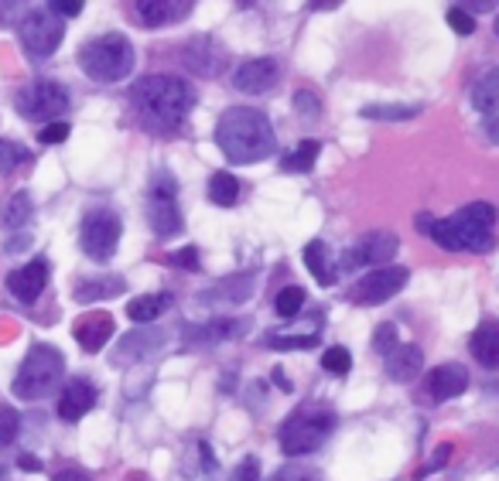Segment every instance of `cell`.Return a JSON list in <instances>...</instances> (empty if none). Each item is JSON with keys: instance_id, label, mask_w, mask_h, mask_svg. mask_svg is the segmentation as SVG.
Returning a JSON list of instances; mask_svg holds the SVG:
<instances>
[{"instance_id": "obj_9", "label": "cell", "mask_w": 499, "mask_h": 481, "mask_svg": "<svg viewBox=\"0 0 499 481\" xmlns=\"http://www.w3.org/2000/svg\"><path fill=\"white\" fill-rule=\"evenodd\" d=\"M123 235V222L113 208H92L90 215L82 219V249L86 256H92L96 263H106L113 253H117V243Z\"/></svg>"}, {"instance_id": "obj_28", "label": "cell", "mask_w": 499, "mask_h": 481, "mask_svg": "<svg viewBox=\"0 0 499 481\" xmlns=\"http://www.w3.org/2000/svg\"><path fill=\"white\" fill-rule=\"evenodd\" d=\"M253 290H257V280L250 274H239V277H229V280H223V284L216 287V290H209L202 300H216V298H226L229 304H243V300L253 298Z\"/></svg>"}, {"instance_id": "obj_21", "label": "cell", "mask_w": 499, "mask_h": 481, "mask_svg": "<svg viewBox=\"0 0 499 481\" xmlns=\"http://www.w3.org/2000/svg\"><path fill=\"white\" fill-rule=\"evenodd\" d=\"M137 17L141 25L147 27H165V25H175V21H185L192 14V0H137Z\"/></svg>"}, {"instance_id": "obj_38", "label": "cell", "mask_w": 499, "mask_h": 481, "mask_svg": "<svg viewBox=\"0 0 499 481\" xmlns=\"http://www.w3.org/2000/svg\"><path fill=\"white\" fill-rule=\"evenodd\" d=\"M17 430H21V413L14 410H0V447L17 441Z\"/></svg>"}, {"instance_id": "obj_30", "label": "cell", "mask_w": 499, "mask_h": 481, "mask_svg": "<svg viewBox=\"0 0 499 481\" xmlns=\"http://www.w3.org/2000/svg\"><path fill=\"white\" fill-rule=\"evenodd\" d=\"M237 198H239V182L229 174V171H216L209 178V202L212 205H219V208H229V205H237Z\"/></svg>"}, {"instance_id": "obj_26", "label": "cell", "mask_w": 499, "mask_h": 481, "mask_svg": "<svg viewBox=\"0 0 499 481\" xmlns=\"http://www.w3.org/2000/svg\"><path fill=\"white\" fill-rule=\"evenodd\" d=\"M318 341H322L318 328H304V331H267L263 345L277 351H294V349H315Z\"/></svg>"}, {"instance_id": "obj_16", "label": "cell", "mask_w": 499, "mask_h": 481, "mask_svg": "<svg viewBox=\"0 0 499 481\" xmlns=\"http://www.w3.org/2000/svg\"><path fill=\"white\" fill-rule=\"evenodd\" d=\"M250 328V321L243 318H212L206 325H185V345L196 349V345H219V341L239 339L243 331Z\"/></svg>"}, {"instance_id": "obj_51", "label": "cell", "mask_w": 499, "mask_h": 481, "mask_svg": "<svg viewBox=\"0 0 499 481\" xmlns=\"http://www.w3.org/2000/svg\"><path fill=\"white\" fill-rule=\"evenodd\" d=\"M271 379H274V382H277V386H281V390H284V392H291V379L284 376L281 369H274V376H271Z\"/></svg>"}, {"instance_id": "obj_4", "label": "cell", "mask_w": 499, "mask_h": 481, "mask_svg": "<svg viewBox=\"0 0 499 481\" xmlns=\"http://www.w3.org/2000/svg\"><path fill=\"white\" fill-rule=\"evenodd\" d=\"M335 430V410L329 403H304L281 423V451L288 457H302L318 451Z\"/></svg>"}, {"instance_id": "obj_43", "label": "cell", "mask_w": 499, "mask_h": 481, "mask_svg": "<svg viewBox=\"0 0 499 481\" xmlns=\"http://www.w3.org/2000/svg\"><path fill=\"white\" fill-rule=\"evenodd\" d=\"M233 481H260V461L257 457H243Z\"/></svg>"}, {"instance_id": "obj_44", "label": "cell", "mask_w": 499, "mask_h": 481, "mask_svg": "<svg viewBox=\"0 0 499 481\" xmlns=\"http://www.w3.org/2000/svg\"><path fill=\"white\" fill-rule=\"evenodd\" d=\"M66 137H69V123H66V120H58V123H48V127L41 131V143H48V147H52V143H62Z\"/></svg>"}, {"instance_id": "obj_34", "label": "cell", "mask_w": 499, "mask_h": 481, "mask_svg": "<svg viewBox=\"0 0 499 481\" xmlns=\"http://www.w3.org/2000/svg\"><path fill=\"white\" fill-rule=\"evenodd\" d=\"M304 290L302 287H284V290H281V294H277L274 298V311L281 314V318H298V314H302V308H304Z\"/></svg>"}, {"instance_id": "obj_8", "label": "cell", "mask_w": 499, "mask_h": 481, "mask_svg": "<svg viewBox=\"0 0 499 481\" xmlns=\"http://www.w3.org/2000/svg\"><path fill=\"white\" fill-rule=\"evenodd\" d=\"M147 222L154 235L168 239V235H178L185 229L182 208H178V182L171 171H158L151 178V188H147Z\"/></svg>"}, {"instance_id": "obj_35", "label": "cell", "mask_w": 499, "mask_h": 481, "mask_svg": "<svg viewBox=\"0 0 499 481\" xmlns=\"http://www.w3.org/2000/svg\"><path fill=\"white\" fill-rule=\"evenodd\" d=\"M322 369L332 372V376H345V372L353 369V355H349V349H342V345L325 349V355H322Z\"/></svg>"}, {"instance_id": "obj_23", "label": "cell", "mask_w": 499, "mask_h": 481, "mask_svg": "<svg viewBox=\"0 0 499 481\" xmlns=\"http://www.w3.org/2000/svg\"><path fill=\"white\" fill-rule=\"evenodd\" d=\"M420 365H424V351L418 345H397L387 355V376L397 379V382H410L420 372Z\"/></svg>"}, {"instance_id": "obj_15", "label": "cell", "mask_w": 499, "mask_h": 481, "mask_svg": "<svg viewBox=\"0 0 499 481\" xmlns=\"http://www.w3.org/2000/svg\"><path fill=\"white\" fill-rule=\"evenodd\" d=\"M469 390V369L459 362H445L431 369L428 379H424V392L431 396L434 403H445V400H455Z\"/></svg>"}, {"instance_id": "obj_14", "label": "cell", "mask_w": 499, "mask_h": 481, "mask_svg": "<svg viewBox=\"0 0 499 481\" xmlns=\"http://www.w3.org/2000/svg\"><path fill=\"white\" fill-rule=\"evenodd\" d=\"M277 78H281V62L271 58V55H263V58L239 62L237 72H233V86L239 92H250V96H263V92L274 89Z\"/></svg>"}, {"instance_id": "obj_7", "label": "cell", "mask_w": 499, "mask_h": 481, "mask_svg": "<svg viewBox=\"0 0 499 481\" xmlns=\"http://www.w3.org/2000/svg\"><path fill=\"white\" fill-rule=\"evenodd\" d=\"M14 106L31 123H48V120L58 123L69 113V89L55 78H35L25 89H17Z\"/></svg>"}, {"instance_id": "obj_37", "label": "cell", "mask_w": 499, "mask_h": 481, "mask_svg": "<svg viewBox=\"0 0 499 481\" xmlns=\"http://www.w3.org/2000/svg\"><path fill=\"white\" fill-rule=\"evenodd\" d=\"M294 110H298L304 120H318L322 117V99H318V92L302 86V89L294 92Z\"/></svg>"}, {"instance_id": "obj_3", "label": "cell", "mask_w": 499, "mask_h": 481, "mask_svg": "<svg viewBox=\"0 0 499 481\" xmlns=\"http://www.w3.org/2000/svg\"><path fill=\"white\" fill-rule=\"evenodd\" d=\"M493 225H496V208L489 202H472L462 205L451 219H431L428 235L448 253H489Z\"/></svg>"}, {"instance_id": "obj_48", "label": "cell", "mask_w": 499, "mask_h": 481, "mask_svg": "<svg viewBox=\"0 0 499 481\" xmlns=\"http://www.w3.org/2000/svg\"><path fill=\"white\" fill-rule=\"evenodd\" d=\"M448 457H451V444H441V447H438V455H434V461H431V465H428V468H424V471H418V475H428V471H431V468H438V465H441V461H448Z\"/></svg>"}, {"instance_id": "obj_5", "label": "cell", "mask_w": 499, "mask_h": 481, "mask_svg": "<svg viewBox=\"0 0 499 481\" xmlns=\"http://www.w3.org/2000/svg\"><path fill=\"white\" fill-rule=\"evenodd\" d=\"M66 376V355L55 345H35L21 362L17 376H14V396L17 400H45L62 386Z\"/></svg>"}, {"instance_id": "obj_25", "label": "cell", "mask_w": 499, "mask_h": 481, "mask_svg": "<svg viewBox=\"0 0 499 481\" xmlns=\"http://www.w3.org/2000/svg\"><path fill=\"white\" fill-rule=\"evenodd\" d=\"M123 290H127V280H123V277H92V280H82V284L72 290V298L80 300V304H96V300L117 298Z\"/></svg>"}, {"instance_id": "obj_20", "label": "cell", "mask_w": 499, "mask_h": 481, "mask_svg": "<svg viewBox=\"0 0 499 481\" xmlns=\"http://www.w3.org/2000/svg\"><path fill=\"white\" fill-rule=\"evenodd\" d=\"M92 406H96V386H92L90 379H69L66 386H62V396H58V416L69 420V423H76L82 416L90 413Z\"/></svg>"}, {"instance_id": "obj_50", "label": "cell", "mask_w": 499, "mask_h": 481, "mask_svg": "<svg viewBox=\"0 0 499 481\" xmlns=\"http://www.w3.org/2000/svg\"><path fill=\"white\" fill-rule=\"evenodd\" d=\"M308 7H312V11H332V7H339V4H335V0H308Z\"/></svg>"}, {"instance_id": "obj_33", "label": "cell", "mask_w": 499, "mask_h": 481, "mask_svg": "<svg viewBox=\"0 0 499 481\" xmlns=\"http://www.w3.org/2000/svg\"><path fill=\"white\" fill-rule=\"evenodd\" d=\"M420 113V106H410V103H373V106H363L359 117L366 120H414Z\"/></svg>"}, {"instance_id": "obj_41", "label": "cell", "mask_w": 499, "mask_h": 481, "mask_svg": "<svg viewBox=\"0 0 499 481\" xmlns=\"http://www.w3.org/2000/svg\"><path fill=\"white\" fill-rule=\"evenodd\" d=\"M271 481H318L315 471L308 468H298V465H288V468H281Z\"/></svg>"}, {"instance_id": "obj_47", "label": "cell", "mask_w": 499, "mask_h": 481, "mask_svg": "<svg viewBox=\"0 0 499 481\" xmlns=\"http://www.w3.org/2000/svg\"><path fill=\"white\" fill-rule=\"evenodd\" d=\"M55 481H90V475L80 468H62L58 475H55Z\"/></svg>"}, {"instance_id": "obj_46", "label": "cell", "mask_w": 499, "mask_h": 481, "mask_svg": "<svg viewBox=\"0 0 499 481\" xmlns=\"http://www.w3.org/2000/svg\"><path fill=\"white\" fill-rule=\"evenodd\" d=\"M455 7L472 17V14H489L493 7H496V0H475V4H455Z\"/></svg>"}, {"instance_id": "obj_31", "label": "cell", "mask_w": 499, "mask_h": 481, "mask_svg": "<svg viewBox=\"0 0 499 481\" xmlns=\"http://www.w3.org/2000/svg\"><path fill=\"white\" fill-rule=\"evenodd\" d=\"M318 151H322L318 141H302L291 154L281 157V168L288 171V174H304V171H312V164L318 161Z\"/></svg>"}, {"instance_id": "obj_2", "label": "cell", "mask_w": 499, "mask_h": 481, "mask_svg": "<svg viewBox=\"0 0 499 481\" xmlns=\"http://www.w3.org/2000/svg\"><path fill=\"white\" fill-rule=\"evenodd\" d=\"M216 143L229 164H257L274 154V127L260 110L229 106L216 123Z\"/></svg>"}, {"instance_id": "obj_40", "label": "cell", "mask_w": 499, "mask_h": 481, "mask_svg": "<svg viewBox=\"0 0 499 481\" xmlns=\"http://www.w3.org/2000/svg\"><path fill=\"white\" fill-rule=\"evenodd\" d=\"M82 7H86L82 0H52V4H48V14H55V17L62 21V17H80Z\"/></svg>"}, {"instance_id": "obj_11", "label": "cell", "mask_w": 499, "mask_h": 481, "mask_svg": "<svg viewBox=\"0 0 499 481\" xmlns=\"http://www.w3.org/2000/svg\"><path fill=\"white\" fill-rule=\"evenodd\" d=\"M400 249V239L397 233L390 229H377V233H366L359 235L349 249V256H345V267H387V263L394 260V253Z\"/></svg>"}, {"instance_id": "obj_12", "label": "cell", "mask_w": 499, "mask_h": 481, "mask_svg": "<svg viewBox=\"0 0 499 481\" xmlns=\"http://www.w3.org/2000/svg\"><path fill=\"white\" fill-rule=\"evenodd\" d=\"M182 62L196 76L202 78H216L226 68V48L223 41H216L212 35H196L182 45Z\"/></svg>"}, {"instance_id": "obj_29", "label": "cell", "mask_w": 499, "mask_h": 481, "mask_svg": "<svg viewBox=\"0 0 499 481\" xmlns=\"http://www.w3.org/2000/svg\"><path fill=\"white\" fill-rule=\"evenodd\" d=\"M304 267L312 270V277H315L322 287L332 284V263H329V246L322 243V239H312L308 246H304Z\"/></svg>"}, {"instance_id": "obj_39", "label": "cell", "mask_w": 499, "mask_h": 481, "mask_svg": "<svg viewBox=\"0 0 499 481\" xmlns=\"http://www.w3.org/2000/svg\"><path fill=\"white\" fill-rule=\"evenodd\" d=\"M400 341H397V328L394 325H380L377 328V335H373V349L380 351V355H390Z\"/></svg>"}, {"instance_id": "obj_49", "label": "cell", "mask_w": 499, "mask_h": 481, "mask_svg": "<svg viewBox=\"0 0 499 481\" xmlns=\"http://www.w3.org/2000/svg\"><path fill=\"white\" fill-rule=\"evenodd\" d=\"M17 468H21V471H41V457L21 455V457H17Z\"/></svg>"}, {"instance_id": "obj_32", "label": "cell", "mask_w": 499, "mask_h": 481, "mask_svg": "<svg viewBox=\"0 0 499 481\" xmlns=\"http://www.w3.org/2000/svg\"><path fill=\"white\" fill-rule=\"evenodd\" d=\"M31 212H35L31 195H27V192H14V195L4 202V225H7V229H25Z\"/></svg>"}, {"instance_id": "obj_27", "label": "cell", "mask_w": 499, "mask_h": 481, "mask_svg": "<svg viewBox=\"0 0 499 481\" xmlns=\"http://www.w3.org/2000/svg\"><path fill=\"white\" fill-rule=\"evenodd\" d=\"M168 308H171V294H144V298H133L127 304V314H131V321H137V325H147V321L161 318Z\"/></svg>"}, {"instance_id": "obj_18", "label": "cell", "mask_w": 499, "mask_h": 481, "mask_svg": "<svg viewBox=\"0 0 499 481\" xmlns=\"http://www.w3.org/2000/svg\"><path fill=\"white\" fill-rule=\"evenodd\" d=\"M168 339V331H161V328H144V331H131V335H123L113 351V365H127V362H144L151 359L154 351L165 345Z\"/></svg>"}, {"instance_id": "obj_13", "label": "cell", "mask_w": 499, "mask_h": 481, "mask_svg": "<svg viewBox=\"0 0 499 481\" xmlns=\"http://www.w3.org/2000/svg\"><path fill=\"white\" fill-rule=\"evenodd\" d=\"M410 280V270L408 267H380V270H373L359 280L356 287V300H363V304H383V300H390L394 294H400Z\"/></svg>"}, {"instance_id": "obj_42", "label": "cell", "mask_w": 499, "mask_h": 481, "mask_svg": "<svg viewBox=\"0 0 499 481\" xmlns=\"http://www.w3.org/2000/svg\"><path fill=\"white\" fill-rule=\"evenodd\" d=\"M448 25L455 27L459 35H472V31H475V17H469V14L459 11V7H451V11H448Z\"/></svg>"}, {"instance_id": "obj_22", "label": "cell", "mask_w": 499, "mask_h": 481, "mask_svg": "<svg viewBox=\"0 0 499 481\" xmlns=\"http://www.w3.org/2000/svg\"><path fill=\"white\" fill-rule=\"evenodd\" d=\"M472 106L486 117V131L496 141V113H499V72L486 68L483 76L472 82Z\"/></svg>"}, {"instance_id": "obj_1", "label": "cell", "mask_w": 499, "mask_h": 481, "mask_svg": "<svg viewBox=\"0 0 499 481\" xmlns=\"http://www.w3.org/2000/svg\"><path fill=\"white\" fill-rule=\"evenodd\" d=\"M131 103L137 120L147 131L171 133L185 123V117L196 106V89L192 82H185L182 76H168V72H154L133 82Z\"/></svg>"}, {"instance_id": "obj_52", "label": "cell", "mask_w": 499, "mask_h": 481, "mask_svg": "<svg viewBox=\"0 0 499 481\" xmlns=\"http://www.w3.org/2000/svg\"><path fill=\"white\" fill-rule=\"evenodd\" d=\"M14 7H17V4H0V21H7L14 14Z\"/></svg>"}, {"instance_id": "obj_17", "label": "cell", "mask_w": 499, "mask_h": 481, "mask_svg": "<svg viewBox=\"0 0 499 481\" xmlns=\"http://www.w3.org/2000/svg\"><path fill=\"white\" fill-rule=\"evenodd\" d=\"M45 287H48V263L45 260H31L7 274V290L21 304H35L45 294Z\"/></svg>"}, {"instance_id": "obj_24", "label": "cell", "mask_w": 499, "mask_h": 481, "mask_svg": "<svg viewBox=\"0 0 499 481\" xmlns=\"http://www.w3.org/2000/svg\"><path fill=\"white\" fill-rule=\"evenodd\" d=\"M469 349H472L475 362L483 365V369H496L499 365V325L496 321H483V325L475 328Z\"/></svg>"}, {"instance_id": "obj_10", "label": "cell", "mask_w": 499, "mask_h": 481, "mask_svg": "<svg viewBox=\"0 0 499 481\" xmlns=\"http://www.w3.org/2000/svg\"><path fill=\"white\" fill-rule=\"evenodd\" d=\"M17 38H21V48H25L27 58H52L55 48L62 45V21L48 11H27L17 25Z\"/></svg>"}, {"instance_id": "obj_19", "label": "cell", "mask_w": 499, "mask_h": 481, "mask_svg": "<svg viewBox=\"0 0 499 481\" xmlns=\"http://www.w3.org/2000/svg\"><path fill=\"white\" fill-rule=\"evenodd\" d=\"M72 335H76L82 351H100L106 341L117 335V325H113V318L106 311H90L72 325Z\"/></svg>"}, {"instance_id": "obj_45", "label": "cell", "mask_w": 499, "mask_h": 481, "mask_svg": "<svg viewBox=\"0 0 499 481\" xmlns=\"http://www.w3.org/2000/svg\"><path fill=\"white\" fill-rule=\"evenodd\" d=\"M171 263L185 267V270H198V246H185L178 253H171Z\"/></svg>"}, {"instance_id": "obj_36", "label": "cell", "mask_w": 499, "mask_h": 481, "mask_svg": "<svg viewBox=\"0 0 499 481\" xmlns=\"http://www.w3.org/2000/svg\"><path fill=\"white\" fill-rule=\"evenodd\" d=\"M27 157H31V154H27L21 143L0 141V174H11V171H17V164H25Z\"/></svg>"}, {"instance_id": "obj_6", "label": "cell", "mask_w": 499, "mask_h": 481, "mask_svg": "<svg viewBox=\"0 0 499 481\" xmlns=\"http://www.w3.org/2000/svg\"><path fill=\"white\" fill-rule=\"evenodd\" d=\"M133 62V45L123 35H100V38L86 41L80 48V68L96 82H120L131 76Z\"/></svg>"}]
</instances>
